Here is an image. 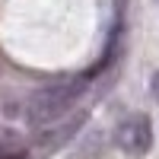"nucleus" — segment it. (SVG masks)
Wrapping results in <instances>:
<instances>
[{
  "instance_id": "obj_1",
  "label": "nucleus",
  "mask_w": 159,
  "mask_h": 159,
  "mask_svg": "<svg viewBox=\"0 0 159 159\" xmlns=\"http://www.w3.org/2000/svg\"><path fill=\"white\" fill-rule=\"evenodd\" d=\"M80 92H83V83H80V80H67V83H54V86L38 89L29 99V105H25L29 124L51 127L54 121H61V118L73 108V102L80 99Z\"/></svg>"
},
{
  "instance_id": "obj_2",
  "label": "nucleus",
  "mask_w": 159,
  "mask_h": 159,
  "mask_svg": "<svg viewBox=\"0 0 159 159\" xmlns=\"http://www.w3.org/2000/svg\"><path fill=\"white\" fill-rule=\"evenodd\" d=\"M115 147L130 159H143L153 150V121L143 111L121 118L118 127H115Z\"/></svg>"
},
{
  "instance_id": "obj_3",
  "label": "nucleus",
  "mask_w": 159,
  "mask_h": 159,
  "mask_svg": "<svg viewBox=\"0 0 159 159\" xmlns=\"http://www.w3.org/2000/svg\"><path fill=\"white\" fill-rule=\"evenodd\" d=\"M83 121H86V115H76V118H70V121H64L57 127H48L45 134H42V140H38V147H42V150H54V147H61V143H67L76 130H80Z\"/></svg>"
},
{
  "instance_id": "obj_4",
  "label": "nucleus",
  "mask_w": 159,
  "mask_h": 159,
  "mask_svg": "<svg viewBox=\"0 0 159 159\" xmlns=\"http://www.w3.org/2000/svg\"><path fill=\"white\" fill-rule=\"evenodd\" d=\"M25 156V140L19 130L0 127V159H22Z\"/></svg>"
},
{
  "instance_id": "obj_5",
  "label": "nucleus",
  "mask_w": 159,
  "mask_h": 159,
  "mask_svg": "<svg viewBox=\"0 0 159 159\" xmlns=\"http://www.w3.org/2000/svg\"><path fill=\"white\" fill-rule=\"evenodd\" d=\"M150 96H153V102H159V70L150 76Z\"/></svg>"
}]
</instances>
